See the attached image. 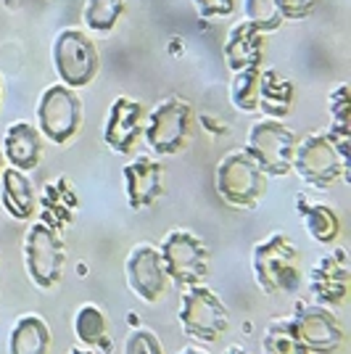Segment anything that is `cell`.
I'll list each match as a JSON object with an SVG mask.
<instances>
[{
    "instance_id": "obj_1",
    "label": "cell",
    "mask_w": 351,
    "mask_h": 354,
    "mask_svg": "<svg viewBox=\"0 0 351 354\" xmlns=\"http://www.w3.org/2000/svg\"><path fill=\"white\" fill-rule=\"evenodd\" d=\"M251 267H254V278L264 294L296 291L301 283L298 251L291 243V238L283 233H272L264 238L262 243L254 246Z\"/></svg>"
},
{
    "instance_id": "obj_2",
    "label": "cell",
    "mask_w": 351,
    "mask_h": 354,
    "mask_svg": "<svg viewBox=\"0 0 351 354\" xmlns=\"http://www.w3.org/2000/svg\"><path fill=\"white\" fill-rule=\"evenodd\" d=\"M180 325L182 330L196 341L204 344H214L220 341L227 328H230V315L227 307L222 304V299L209 286H188L182 296H180Z\"/></svg>"
},
{
    "instance_id": "obj_3",
    "label": "cell",
    "mask_w": 351,
    "mask_h": 354,
    "mask_svg": "<svg viewBox=\"0 0 351 354\" xmlns=\"http://www.w3.org/2000/svg\"><path fill=\"white\" fill-rule=\"evenodd\" d=\"M267 191V175L246 151H233L217 164V193L238 209H254Z\"/></svg>"
},
{
    "instance_id": "obj_4",
    "label": "cell",
    "mask_w": 351,
    "mask_h": 354,
    "mask_svg": "<svg viewBox=\"0 0 351 354\" xmlns=\"http://www.w3.org/2000/svg\"><path fill=\"white\" fill-rule=\"evenodd\" d=\"M161 265L167 270L169 281L180 286H196L204 283L211 267V254L209 246L191 230H172L161 241Z\"/></svg>"
},
{
    "instance_id": "obj_5",
    "label": "cell",
    "mask_w": 351,
    "mask_h": 354,
    "mask_svg": "<svg viewBox=\"0 0 351 354\" xmlns=\"http://www.w3.org/2000/svg\"><path fill=\"white\" fill-rule=\"evenodd\" d=\"M293 169L307 185L317 191L333 188L338 180H349V167L343 164L336 146L325 135H307L304 140H296Z\"/></svg>"
},
{
    "instance_id": "obj_6",
    "label": "cell",
    "mask_w": 351,
    "mask_h": 354,
    "mask_svg": "<svg viewBox=\"0 0 351 354\" xmlns=\"http://www.w3.org/2000/svg\"><path fill=\"white\" fill-rule=\"evenodd\" d=\"M296 135L280 119H259L249 133V153L264 175L283 177L293 169Z\"/></svg>"
},
{
    "instance_id": "obj_7",
    "label": "cell",
    "mask_w": 351,
    "mask_h": 354,
    "mask_svg": "<svg viewBox=\"0 0 351 354\" xmlns=\"http://www.w3.org/2000/svg\"><path fill=\"white\" fill-rule=\"evenodd\" d=\"M53 66L66 88H88L101 69V56L85 32L64 30L53 43Z\"/></svg>"
},
{
    "instance_id": "obj_8",
    "label": "cell",
    "mask_w": 351,
    "mask_h": 354,
    "mask_svg": "<svg viewBox=\"0 0 351 354\" xmlns=\"http://www.w3.org/2000/svg\"><path fill=\"white\" fill-rule=\"evenodd\" d=\"M82 127V98L66 85H50L37 104V130L56 146L69 143Z\"/></svg>"
},
{
    "instance_id": "obj_9",
    "label": "cell",
    "mask_w": 351,
    "mask_h": 354,
    "mask_svg": "<svg viewBox=\"0 0 351 354\" xmlns=\"http://www.w3.org/2000/svg\"><path fill=\"white\" fill-rule=\"evenodd\" d=\"M64 262H66V249L61 236L43 222H35L24 238V265L30 281L43 291L53 288L61 281Z\"/></svg>"
},
{
    "instance_id": "obj_10",
    "label": "cell",
    "mask_w": 351,
    "mask_h": 354,
    "mask_svg": "<svg viewBox=\"0 0 351 354\" xmlns=\"http://www.w3.org/2000/svg\"><path fill=\"white\" fill-rule=\"evenodd\" d=\"M191 119L193 109L182 98H167L161 101L146 119V143L159 156H172L177 151H182L191 135Z\"/></svg>"
},
{
    "instance_id": "obj_11",
    "label": "cell",
    "mask_w": 351,
    "mask_h": 354,
    "mask_svg": "<svg viewBox=\"0 0 351 354\" xmlns=\"http://www.w3.org/2000/svg\"><path fill=\"white\" fill-rule=\"evenodd\" d=\"M291 317L298 330V339L307 346L309 354H336L343 346L346 333L330 307L296 301V312Z\"/></svg>"
},
{
    "instance_id": "obj_12",
    "label": "cell",
    "mask_w": 351,
    "mask_h": 354,
    "mask_svg": "<svg viewBox=\"0 0 351 354\" xmlns=\"http://www.w3.org/2000/svg\"><path fill=\"white\" fill-rule=\"evenodd\" d=\"M124 272H127V283H130L132 294L146 304L161 301V296L167 294V288L172 283L164 265H161L159 249L151 246V243H140L130 251Z\"/></svg>"
},
{
    "instance_id": "obj_13",
    "label": "cell",
    "mask_w": 351,
    "mask_h": 354,
    "mask_svg": "<svg viewBox=\"0 0 351 354\" xmlns=\"http://www.w3.org/2000/svg\"><path fill=\"white\" fill-rule=\"evenodd\" d=\"M351 286V270L346 262V251L336 249L333 254L320 257L309 270V291L322 307H338L346 301Z\"/></svg>"
},
{
    "instance_id": "obj_14",
    "label": "cell",
    "mask_w": 351,
    "mask_h": 354,
    "mask_svg": "<svg viewBox=\"0 0 351 354\" xmlns=\"http://www.w3.org/2000/svg\"><path fill=\"white\" fill-rule=\"evenodd\" d=\"M146 130V109L130 98H117L108 109V119L103 127V140L106 146L117 153H132L140 135Z\"/></svg>"
},
{
    "instance_id": "obj_15",
    "label": "cell",
    "mask_w": 351,
    "mask_h": 354,
    "mask_svg": "<svg viewBox=\"0 0 351 354\" xmlns=\"http://www.w3.org/2000/svg\"><path fill=\"white\" fill-rule=\"evenodd\" d=\"M124 185H127V201L132 209H148L159 201L164 193V167L156 159L140 156L124 167Z\"/></svg>"
},
{
    "instance_id": "obj_16",
    "label": "cell",
    "mask_w": 351,
    "mask_h": 354,
    "mask_svg": "<svg viewBox=\"0 0 351 354\" xmlns=\"http://www.w3.org/2000/svg\"><path fill=\"white\" fill-rule=\"evenodd\" d=\"M264 56H267V37L246 19L238 21L233 30L227 32L225 40V59L233 72L243 69H262Z\"/></svg>"
},
{
    "instance_id": "obj_17",
    "label": "cell",
    "mask_w": 351,
    "mask_h": 354,
    "mask_svg": "<svg viewBox=\"0 0 351 354\" xmlns=\"http://www.w3.org/2000/svg\"><path fill=\"white\" fill-rule=\"evenodd\" d=\"M3 156L19 172H32L43 159V135L30 122H16L6 130L3 138Z\"/></svg>"
},
{
    "instance_id": "obj_18",
    "label": "cell",
    "mask_w": 351,
    "mask_h": 354,
    "mask_svg": "<svg viewBox=\"0 0 351 354\" xmlns=\"http://www.w3.org/2000/svg\"><path fill=\"white\" fill-rule=\"evenodd\" d=\"M37 209H40V222L48 225V227H53L56 233L64 230L66 225H72L74 214L79 209V198H77L72 180L69 177H59V180L48 183L43 188Z\"/></svg>"
},
{
    "instance_id": "obj_19",
    "label": "cell",
    "mask_w": 351,
    "mask_h": 354,
    "mask_svg": "<svg viewBox=\"0 0 351 354\" xmlns=\"http://www.w3.org/2000/svg\"><path fill=\"white\" fill-rule=\"evenodd\" d=\"M293 101H296V88L291 80H285L278 69H262L259 80V109L267 119H283L291 114Z\"/></svg>"
},
{
    "instance_id": "obj_20",
    "label": "cell",
    "mask_w": 351,
    "mask_h": 354,
    "mask_svg": "<svg viewBox=\"0 0 351 354\" xmlns=\"http://www.w3.org/2000/svg\"><path fill=\"white\" fill-rule=\"evenodd\" d=\"M0 177H3V207H6V212L14 220H32L37 212V198H35L30 177L14 167L0 172Z\"/></svg>"
},
{
    "instance_id": "obj_21",
    "label": "cell",
    "mask_w": 351,
    "mask_h": 354,
    "mask_svg": "<svg viewBox=\"0 0 351 354\" xmlns=\"http://www.w3.org/2000/svg\"><path fill=\"white\" fill-rule=\"evenodd\" d=\"M50 328L40 315H21L8 336V354H48Z\"/></svg>"
},
{
    "instance_id": "obj_22",
    "label": "cell",
    "mask_w": 351,
    "mask_h": 354,
    "mask_svg": "<svg viewBox=\"0 0 351 354\" xmlns=\"http://www.w3.org/2000/svg\"><path fill=\"white\" fill-rule=\"evenodd\" d=\"M330 133L325 135L333 146H336L338 156L349 167V138H351V101H349V85L341 88L330 95Z\"/></svg>"
},
{
    "instance_id": "obj_23",
    "label": "cell",
    "mask_w": 351,
    "mask_h": 354,
    "mask_svg": "<svg viewBox=\"0 0 351 354\" xmlns=\"http://www.w3.org/2000/svg\"><path fill=\"white\" fill-rule=\"evenodd\" d=\"M298 212L304 220V230L314 238L317 243H333L341 236V217L336 209L325 207V204H307L304 196H298Z\"/></svg>"
},
{
    "instance_id": "obj_24",
    "label": "cell",
    "mask_w": 351,
    "mask_h": 354,
    "mask_svg": "<svg viewBox=\"0 0 351 354\" xmlns=\"http://www.w3.org/2000/svg\"><path fill=\"white\" fill-rule=\"evenodd\" d=\"M262 349L264 354H309L307 346L298 339L293 317H275L264 328Z\"/></svg>"
},
{
    "instance_id": "obj_25",
    "label": "cell",
    "mask_w": 351,
    "mask_h": 354,
    "mask_svg": "<svg viewBox=\"0 0 351 354\" xmlns=\"http://www.w3.org/2000/svg\"><path fill=\"white\" fill-rule=\"evenodd\" d=\"M106 315L98 304H82L74 315V336L82 346H98L106 339Z\"/></svg>"
},
{
    "instance_id": "obj_26",
    "label": "cell",
    "mask_w": 351,
    "mask_h": 354,
    "mask_svg": "<svg viewBox=\"0 0 351 354\" xmlns=\"http://www.w3.org/2000/svg\"><path fill=\"white\" fill-rule=\"evenodd\" d=\"M259 80H262V69L235 72L230 98H233V106L238 111H256L259 109Z\"/></svg>"
},
{
    "instance_id": "obj_27",
    "label": "cell",
    "mask_w": 351,
    "mask_h": 354,
    "mask_svg": "<svg viewBox=\"0 0 351 354\" xmlns=\"http://www.w3.org/2000/svg\"><path fill=\"white\" fill-rule=\"evenodd\" d=\"M124 14V0H88L85 24L95 32H111Z\"/></svg>"
},
{
    "instance_id": "obj_28",
    "label": "cell",
    "mask_w": 351,
    "mask_h": 354,
    "mask_svg": "<svg viewBox=\"0 0 351 354\" xmlns=\"http://www.w3.org/2000/svg\"><path fill=\"white\" fill-rule=\"evenodd\" d=\"M246 21L267 35V32L280 30L285 19L280 16L278 0H246Z\"/></svg>"
},
{
    "instance_id": "obj_29",
    "label": "cell",
    "mask_w": 351,
    "mask_h": 354,
    "mask_svg": "<svg viewBox=\"0 0 351 354\" xmlns=\"http://www.w3.org/2000/svg\"><path fill=\"white\" fill-rule=\"evenodd\" d=\"M124 354H164L159 336L148 328H135L124 339Z\"/></svg>"
},
{
    "instance_id": "obj_30",
    "label": "cell",
    "mask_w": 351,
    "mask_h": 354,
    "mask_svg": "<svg viewBox=\"0 0 351 354\" xmlns=\"http://www.w3.org/2000/svg\"><path fill=\"white\" fill-rule=\"evenodd\" d=\"M193 3L204 19H220L235 11V0H193Z\"/></svg>"
},
{
    "instance_id": "obj_31",
    "label": "cell",
    "mask_w": 351,
    "mask_h": 354,
    "mask_svg": "<svg viewBox=\"0 0 351 354\" xmlns=\"http://www.w3.org/2000/svg\"><path fill=\"white\" fill-rule=\"evenodd\" d=\"M317 0H278V8L283 19H307L314 11Z\"/></svg>"
},
{
    "instance_id": "obj_32",
    "label": "cell",
    "mask_w": 351,
    "mask_h": 354,
    "mask_svg": "<svg viewBox=\"0 0 351 354\" xmlns=\"http://www.w3.org/2000/svg\"><path fill=\"white\" fill-rule=\"evenodd\" d=\"M225 354H249V352H246L243 346H238V344H233V346H230V349H227Z\"/></svg>"
},
{
    "instance_id": "obj_33",
    "label": "cell",
    "mask_w": 351,
    "mask_h": 354,
    "mask_svg": "<svg viewBox=\"0 0 351 354\" xmlns=\"http://www.w3.org/2000/svg\"><path fill=\"white\" fill-rule=\"evenodd\" d=\"M180 354H209V352H204V349H198V346H188V349H182Z\"/></svg>"
},
{
    "instance_id": "obj_34",
    "label": "cell",
    "mask_w": 351,
    "mask_h": 354,
    "mask_svg": "<svg viewBox=\"0 0 351 354\" xmlns=\"http://www.w3.org/2000/svg\"><path fill=\"white\" fill-rule=\"evenodd\" d=\"M69 354H95V352H90V349H77V346H74Z\"/></svg>"
},
{
    "instance_id": "obj_35",
    "label": "cell",
    "mask_w": 351,
    "mask_h": 354,
    "mask_svg": "<svg viewBox=\"0 0 351 354\" xmlns=\"http://www.w3.org/2000/svg\"><path fill=\"white\" fill-rule=\"evenodd\" d=\"M0 172H3V151H0Z\"/></svg>"
},
{
    "instance_id": "obj_36",
    "label": "cell",
    "mask_w": 351,
    "mask_h": 354,
    "mask_svg": "<svg viewBox=\"0 0 351 354\" xmlns=\"http://www.w3.org/2000/svg\"><path fill=\"white\" fill-rule=\"evenodd\" d=\"M0 98H3V90H0Z\"/></svg>"
}]
</instances>
